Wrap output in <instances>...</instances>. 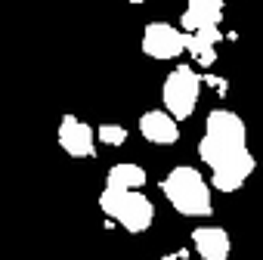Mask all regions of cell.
<instances>
[{"label":"cell","instance_id":"1","mask_svg":"<svg viewBox=\"0 0 263 260\" xmlns=\"http://www.w3.org/2000/svg\"><path fill=\"white\" fill-rule=\"evenodd\" d=\"M198 155L211 168V183L220 192H238L257 168V161L248 149L245 121L229 108H214L208 115L204 137L198 143Z\"/></svg>","mask_w":263,"mask_h":260},{"label":"cell","instance_id":"2","mask_svg":"<svg viewBox=\"0 0 263 260\" xmlns=\"http://www.w3.org/2000/svg\"><path fill=\"white\" fill-rule=\"evenodd\" d=\"M161 192L171 201V208L183 217H211L214 214V198H211V186L204 183L201 171L180 164L174 168L164 180H161Z\"/></svg>","mask_w":263,"mask_h":260},{"label":"cell","instance_id":"3","mask_svg":"<svg viewBox=\"0 0 263 260\" xmlns=\"http://www.w3.org/2000/svg\"><path fill=\"white\" fill-rule=\"evenodd\" d=\"M99 208L105 217L118 220L127 232H146L155 223V205L149 201V195H143V189L105 186L99 195Z\"/></svg>","mask_w":263,"mask_h":260},{"label":"cell","instance_id":"4","mask_svg":"<svg viewBox=\"0 0 263 260\" xmlns=\"http://www.w3.org/2000/svg\"><path fill=\"white\" fill-rule=\"evenodd\" d=\"M198 93H201V78L192 65H180L164 78L161 87V99H164V112L174 121H186L195 105H198Z\"/></svg>","mask_w":263,"mask_h":260},{"label":"cell","instance_id":"5","mask_svg":"<svg viewBox=\"0 0 263 260\" xmlns=\"http://www.w3.org/2000/svg\"><path fill=\"white\" fill-rule=\"evenodd\" d=\"M143 53L149 59H177L180 53H186V34L167 22H149L143 31Z\"/></svg>","mask_w":263,"mask_h":260},{"label":"cell","instance_id":"6","mask_svg":"<svg viewBox=\"0 0 263 260\" xmlns=\"http://www.w3.org/2000/svg\"><path fill=\"white\" fill-rule=\"evenodd\" d=\"M56 140L65 149V155H71V158H93L96 155V130L74 115H62Z\"/></svg>","mask_w":263,"mask_h":260},{"label":"cell","instance_id":"7","mask_svg":"<svg viewBox=\"0 0 263 260\" xmlns=\"http://www.w3.org/2000/svg\"><path fill=\"white\" fill-rule=\"evenodd\" d=\"M140 134L146 143L155 146H174L180 140V124L164 112V108H152L140 118Z\"/></svg>","mask_w":263,"mask_h":260},{"label":"cell","instance_id":"8","mask_svg":"<svg viewBox=\"0 0 263 260\" xmlns=\"http://www.w3.org/2000/svg\"><path fill=\"white\" fill-rule=\"evenodd\" d=\"M220 19H223V0H189L180 19V31L192 34L201 28H220Z\"/></svg>","mask_w":263,"mask_h":260},{"label":"cell","instance_id":"9","mask_svg":"<svg viewBox=\"0 0 263 260\" xmlns=\"http://www.w3.org/2000/svg\"><path fill=\"white\" fill-rule=\"evenodd\" d=\"M192 245H195V254L201 260H226L229 251H232L229 232L223 226H198V229H192Z\"/></svg>","mask_w":263,"mask_h":260},{"label":"cell","instance_id":"10","mask_svg":"<svg viewBox=\"0 0 263 260\" xmlns=\"http://www.w3.org/2000/svg\"><path fill=\"white\" fill-rule=\"evenodd\" d=\"M186 34V31H183ZM223 41V31L220 28H201V31H192V34H186V53H192L204 68L208 65H214L217 62V44Z\"/></svg>","mask_w":263,"mask_h":260},{"label":"cell","instance_id":"11","mask_svg":"<svg viewBox=\"0 0 263 260\" xmlns=\"http://www.w3.org/2000/svg\"><path fill=\"white\" fill-rule=\"evenodd\" d=\"M105 186H115V189H143L146 186V171L140 164H130V161H121L108 171L105 177Z\"/></svg>","mask_w":263,"mask_h":260},{"label":"cell","instance_id":"12","mask_svg":"<svg viewBox=\"0 0 263 260\" xmlns=\"http://www.w3.org/2000/svg\"><path fill=\"white\" fill-rule=\"evenodd\" d=\"M96 140L102 143V146H124L127 143V130L121 127V124H102L99 130H96Z\"/></svg>","mask_w":263,"mask_h":260},{"label":"cell","instance_id":"13","mask_svg":"<svg viewBox=\"0 0 263 260\" xmlns=\"http://www.w3.org/2000/svg\"><path fill=\"white\" fill-rule=\"evenodd\" d=\"M183 257H186V254L180 251V254H167V257H161V260H183Z\"/></svg>","mask_w":263,"mask_h":260},{"label":"cell","instance_id":"14","mask_svg":"<svg viewBox=\"0 0 263 260\" xmlns=\"http://www.w3.org/2000/svg\"><path fill=\"white\" fill-rule=\"evenodd\" d=\"M130 4H146V0H130Z\"/></svg>","mask_w":263,"mask_h":260}]
</instances>
